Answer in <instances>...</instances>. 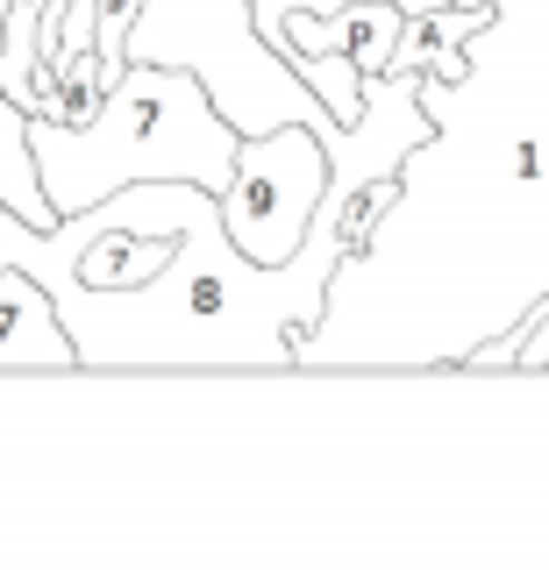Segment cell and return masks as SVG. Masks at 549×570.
Returning a JSON list of instances; mask_svg holds the SVG:
<instances>
[{
  "instance_id": "cell-1",
  "label": "cell",
  "mask_w": 549,
  "mask_h": 570,
  "mask_svg": "<svg viewBox=\"0 0 549 570\" xmlns=\"http://www.w3.org/2000/svg\"><path fill=\"white\" fill-rule=\"evenodd\" d=\"M429 142L329 278L300 371H457L549 293V0H492L464 79H429Z\"/></svg>"
},
{
  "instance_id": "cell-2",
  "label": "cell",
  "mask_w": 549,
  "mask_h": 570,
  "mask_svg": "<svg viewBox=\"0 0 549 570\" xmlns=\"http://www.w3.org/2000/svg\"><path fill=\"white\" fill-rule=\"evenodd\" d=\"M343 222L314 207L286 264H251L222 228V200L193 186L179 243L144 285H79L43 272L79 371H300V343L329 307Z\"/></svg>"
},
{
  "instance_id": "cell-3",
  "label": "cell",
  "mask_w": 549,
  "mask_h": 570,
  "mask_svg": "<svg viewBox=\"0 0 549 570\" xmlns=\"http://www.w3.org/2000/svg\"><path fill=\"white\" fill-rule=\"evenodd\" d=\"M236 142H243L236 121L207 100V86L186 65H144V58L121 65V79L72 129L29 115V150H37L43 193L58 214H79L136 186V178H193V186L222 193Z\"/></svg>"
},
{
  "instance_id": "cell-4",
  "label": "cell",
  "mask_w": 549,
  "mask_h": 570,
  "mask_svg": "<svg viewBox=\"0 0 549 570\" xmlns=\"http://www.w3.org/2000/svg\"><path fill=\"white\" fill-rule=\"evenodd\" d=\"M121 58L144 65H186L207 86V100L236 121V136L278 129V121H307L329 129V107L278 43H264L251 22V0H136V22Z\"/></svg>"
},
{
  "instance_id": "cell-5",
  "label": "cell",
  "mask_w": 549,
  "mask_h": 570,
  "mask_svg": "<svg viewBox=\"0 0 549 570\" xmlns=\"http://www.w3.org/2000/svg\"><path fill=\"white\" fill-rule=\"evenodd\" d=\"M329 193V150L307 121H278L236 142V165H228L222 200V228L228 243L251 264H286L300 236H307L314 207Z\"/></svg>"
},
{
  "instance_id": "cell-6",
  "label": "cell",
  "mask_w": 549,
  "mask_h": 570,
  "mask_svg": "<svg viewBox=\"0 0 549 570\" xmlns=\"http://www.w3.org/2000/svg\"><path fill=\"white\" fill-rule=\"evenodd\" d=\"M400 0H350V8H329V14H314V8H293L286 22L272 29V43L286 50H322V58H350L371 79V71H385L393 65V43H400Z\"/></svg>"
},
{
  "instance_id": "cell-7",
  "label": "cell",
  "mask_w": 549,
  "mask_h": 570,
  "mask_svg": "<svg viewBox=\"0 0 549 570\" xmlns=\"http://www.w3.org/2000/svg\"><path fill=\"white\" fill-rule=\"evenodd\" d=\"M0 371H79V350L58 321V299L29 272H0Z\"/></svg>"
},
{
  "instance_id": "cell-8",
  "label": "cell",
  "mask_w": 549,
  "mask_h": 570,
  "mask_svg": "<svg viewBox=\"0 0 549 570\" xmlns=\"http://www.w3.org/2000/svg\"><path fill=\"white\" fill-rule=\"evenodd\" d=\"M492 22V0H442L400 22L393 65L385 71H429V79H464V43Z\"/></svg>"
},
{
  "instance_id": "cell-9",
  "label": "cell",
  "mask_w": 549,
  "mask_h": 570,
  "mask_svg": "<svg viewBox=\"0 0 549 570\" xmlns=\"http://www.w3.org/2000/svg\"><path fill=\"white\" fill-rule=\"evenodd\" d=\"M0 207L22 214L29 228H50L58 207L43 193V171H37V150H29V107L0 100Z\"/></svg>"
},
{
  "instance_id": "cell-10",
  "label": "cell",
  "mask_w": 549,
  "mask_h": 570,
  "mask_svg": "<svg viewBox=\"0 0 549 570\" xmlns=\"http://www.w3.org/2000/svg\"><path fill=\"white\" fill-rule=\"evenodd\" d=\"M100 94H108L100 58H94V50H79V58H65L58 71H50V86L37 94V107H29V115H37V121H65V129H72V121H86V115L100 107Z\"/></svg>"
},
{
  "instance_id": "cell-11",
  "label": "cell",
  "mask_w": 549,
  "mask_h": 570,
  "mask_svg": "<svg viewBox=\"0 0 549 570\" xmlns=\"http://www.w3.org/2000/svg\"><path fill=\"white\" fill-rule=\"evenodd\" d=\"M293 8H314V14H329V8H350V0H251V22H257V36L272 43V29L286 22Z\"/></svg>"
},
{
  "instance_id": "cell-12",
  "label": "cell",
  "mask_w": 549,
  "mask_h": 570,
  "mask_svg": "<svg viewBox=\"0 0 549 570\" xmlns=\"http://www.w3.org/2000/svg\"><path fill=\"white\" fill-rule=\"evenodd\" d=\"M421 8H442V0H400V14H421Z\"/></svg>"
}]
</instances>
